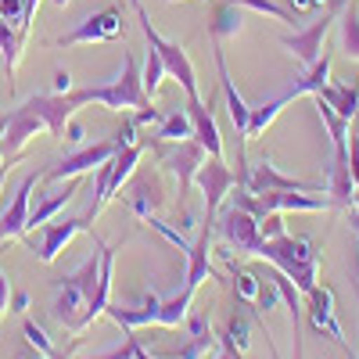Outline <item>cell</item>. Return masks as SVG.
I'll return each mask as SVG.
<instances>
[{
	"instance_id": "1",
	"label": "cell",
	"mask_w": 359,
	"mask_h": 359,
	"mask_svg": "<svg viewBox=\"0 0 359 359\" xmlns=\"http://www.w3.org/2000/svg\"><path fill=\"white\" fill-rule=\"evenodd\" d=\"M97 269H101V252L86 255L72 273L54 280V302H50V316L65 327L69 334H76L83 341V323H86V309L94 302L97 291Z\"/></svg>"
},
{
	"instance_id": "2",
	"label": "cell",
	"mask_w": 359,
	"mask_h": 359,
	"mask_svg": "<svg viewBox=\"0 0 359 359\" xmlns=\"http://www.w3.org/2000/svg\"><path fill=\"white\" fill-rule=\"evenodd\" d=\"M255 259L269 262L273 269H280L284 277H291L302 294H309L320 284V248L309 237H291V233L269 237V241L259 245Z\"/></svg>"
},
{
	"instance_id": "3",
	"label": "cell",
	"mask_w": 359,
	"mask_h": 359,
	"mask_svg": "<svg viewBox=\"0 0 359 359\" xmlns=\"http://www.w3.org/2000/svg\"><path fill=\"white\" fill-rule=\"evenodd\" d=\"M79 108L83 104H101L108 111H140V108H151V97L144 94V79H140V62L137 54L123 57V69H118L115 79L97 83V86H83L69 94Z\"/></svg>"
},
{
	"instance_id": "4",
	"label": "cell",
	"mask_w": 359,
	"mask_h": 359,
	"mask_svg": "<svg viewBox=\"0 0 359 359\" xmlns=\"http://www.w3.org/2000/svg\"><path fill=\"white\" fill-rule=\"evenodd\" d=\"M194 302V291H176L169 298H158V294H147L144 306H108L104 316L111 323H118L123 331H140V327H184L187 323V309Z\"/></svg>"
},
{
	"instance_id": "5",
	"label": "cell",
	"mask_w": 359,
	"mask_h": 359,
	"mask_svg": "<svg viewBox=\"0 0 359 359\" xmlns=\"http://www.w3.org/2000/svg\"><path fill=\"white\" fill-rule=\"evenodd\" d=\"M137 18H140V33H144V43L151 47L158 57H162V65H165V76L176 79L180 86H184V94L187 97H201V90H198V72H194V62L187 57V50L180 47L176 40H165L158 29L151 25V15H147V8L140 4V0H130Z\"/></svg>"
},
{
	"instance_id": "6",
	"label": "cell",
	"mask_w": 359,
	"mask_h": 359,
	"mask_svg": "<svg viewBox=\"0 0 359 359\" xmlns=\"http://www.w3.org/2000/svg\"><path fill=\"white\" fill-rule=\"evenodd\" d=\"M40 130H47V123H43V111H40L36 94L29 101H22L18 108L4 111V115H0V147H4V158L15 165L22 158V151H25V144L33 140Z\"/></svg>"
},
{
	"instance_id": "7",
	"label": "cell",
	"mask_w": 359,
	"mask_h": 359,
	"mask_svg": "<svg viewBox=\"0 0 359 359\" xmlns=\"http://www.w3.org/2000/svg\"><path fill=\"white\" fill-rule=\"evenodd\" d=\"M155 151H158V162L162 169L176 180V194H180V205L187 201V191L194 187V176L198 169L205 165V158H212L205 147L191 137V140H180V144H162V140H151Z\"/></svg>"
},
{
	"instance_id": "8",
	"label": "cell",
	"mask_w": 359,
	"mask_h": 359,
	"mask_svg": "<svg viewBox=\"0 0 359 359\" xmlns=\"http://www.w3.org/2000/svg\"><path fill=\"white\" fill-rule=\"evenodd\" d=\"M90 219H94V216L86 212V216H72V219L43 223V226H36L33 233H25V248H29V252H36V259H40L43 266H50L57 255L69 248L72 237H79V233H94V230H90Z\"/></svg>"
},
{
	"instance_id": "9",
	"label": "cell",
	"mask_w": 359,
	"mask_h": 359,
	"mask_svg": "<svg viewBox=\"0 0 359 359\" xmlns=\"http://www.w3.org/2000/svg\"><path fill=\"white\" fill-rule=\"evenodd\" d=\"M341 8H345V0H331L327 4V11L313 22V25H306V29H294V33H287V36H280V43L302 62L306 69L309 65H316L320 57H323V43H327V36H331V29H334V22H338V15H341Z\"/></svg>"
},
{
	"instance_id": "10",
	"label": "cell",
	"mask_w": 359,
	"mask_h": 359,
	"mask_svg": "<svg viewBox=\"0 0 359 359\" xmlns=\"http://www.w3.org/2000/svg\"><path fill=\"white\" fill-rule=\"evenodd\" d=\"M118 151V140H97V144H86V147H76L72 155H65L62 162H54L43 169V184H65V180H83L86 172H97L108 158H115Z\"/></svg>"
},
{
	"instance_id": "11",
	"label": "cell",
	"mask_w": 359,
	"mask_h": 359,
	"mask_svg": "<svg viewBox=\"0 0 359 359\" xmlns=\"http://www.w3.org/2000/svg\"><path fill=\"white\" fill-rule=\"evenodd\" d=\"M230 252H245V255H255L259 245H262V233H259V219L252 212H245V208H237L233 201L223 205L216 212V226H212Z\"/></svg>"
},
{
	"instance_id": "12",
	"label": "cell",
	"mask_w": 359,
	"mask_h": 359,
	"mask_svg": "<svg viewBox=\"0 0 359 359\" xmlns=\"http://www.w3.org/2000/svg\"><path fill=\"white\" fill-rule=\"evenodd\" d=\"M126 33V25H123V11L118 8H104V11H97V15H90V18H83L72 33H65V36H57L54 43L57 47H86V43H111V40H118Z\"/></svg>"
},
{
	"instance_id": "13",
	"label": "cell",
	"mask_w": 359,
	"mask_h": 359,
	"mask_svg": "<svg viewBox=\"0 0 359 359\" xmlns=\"http://www.w3.org/2000/svg\"><path fill=\"white\" fill-rule=\"evenodd\" d=\"M194 184H198L201 194H205V219L216 223V212L223 208L226 194L237 187V172H233L223 158H205V165H201L198 176H194Z\"/></svg>"
},
{
	"instance_id": "14",
	"label": "cell",
	"mask_w": 359,
	"mask_h": 359,
	"mask_svg": "<svg viewBox=\"0 0 359 359\" xmlns=\"http://www.w3.org/2000/svg\"><path fill=\"white\" fill-rule=\"evenodd\" d=\"M40 184V176L36 172H29L22 176V184L15 187V198L11 205L0 212V245H11V241H25V233H29V198H33V187Z\"/></svg>"
},
{
	"instance_id": "15",
	"label": "cell",
	"mask_w": 359,
	"mask_h": 359,
	"mask_svg": "<svg viewBox=\"0 0 359 359\" xmlns=\"http://www.w3.org/2000/svg\"><path fill=\"white\" fill-rule=\"evenodd\" d=\"M309 327L316 334H327L331 341H338L348 355L352 348L345 345V331H341V320H338V309H334V291L331 287H313L309 291Z\"/></svg>"
},
{
	"instance_id": "16",
	"label": "cell",
	"mask_w": 359,
	"mask_h": 359,
	"mask_svg": "<svg viewBox=\"0 0 359 359\" xmlns=\"http://www.w3.org/2000/svg\"><path fill=\"white\" fill-rule=\"evenodd\" d=\"M123 201L133 208L137 219H151L158 208L165 205V191H162V176L158 172H133V184L123 194Z\"/></svg>"
},
{
	"instance_id": "17",
	"label": "cell",
	"mask_w": 359,
	"mask_h": 359,
	"mask_svg": "<svg viewBox=\"0 0 359 359\" xmlns=\"http://www.w3.org/2000/svg\"><path fill=\"white\" fill-rule=\"evenodd\" d=\"M212 226L216 223H208V219H201V230H198V237L191 241V252H187V291H198L201 287V280H212L216 273H212Z\"/></svg>"
},
{
	"instance_id": "18",
	"label": "cell",
	"mask_w": 359,
	"mask_h": 359,
	"mask_svg": "<svg viewBox=\"0 0 359 359\" xmlns=\"http://www.w3.org/2000/svg\"><path fill=\"white\" fill-rule=\"evenodd\" d=\"M187 115H191V126H194V140L212 158H223V137H219V126L212 118V108L205 104V97H187Z\"/></svg>"
},
{
	"instance_id": "19",
	"label": "cell",
	"mask_w": 359,
	"mask_h": 359,
	"mask_svg": "<svg viewBox=\"0 0 359 359\" xmlns=\"http://www.w3.org/2000/svg\"><path fill=\"white\" fill-rule=\"evenodd\" d=\"M187 331H191V341L184 348H172V352H158V359H205L219 345V338L212 334V323L208 316H187Z\"/></svg>"
},
{
	"instance_id": "20",
	"label": "cell",
	"mask_w": 359,
	"mask_h": 359,
	"mask_svg": "<svg viewBox=\"0 0 359 359\" xmlns=\"http://www.w3.org/2000/svg\"><path fill=\"white\" fill-rule=\"evenodd\" d=\"M216 65H219V86H223V97H226V111H230V123L237 130V137L245 140V130H248V118H252V108L245 104V97L237 94V86L230 79V69H226V54L223 47L216 43Z\"/></svg>"
},
{
	"instance_id": "21",
	"label": "cell",
	"mask_w": 359,
	"mask_h": 359,
	"mask_svg": "<svg viewBox=\"0 0 359 359\" xmlns=\"http://www.w3.org/2000/svg\"><path fill=\"white\" fill-rule=\"evenodd\" d=\"M144 144H130V147H118L115 158H111V172H108V194L118 198V191H123V184H130L137 165L144 162Z\"/></svg>"
},
{
	"instance_id": "22",
	"label": "cell",
	"mask_w": 359,
	"mask_h": 359,
	"mask_svg": "<svg viewBox=\"0 0 359 359\" xmlns=\"http://www.w3.org/2000/svg\"><path fill=\"white\" fill-rule=\"evenodd\" d=\"M241 29H245V8H237L233 0H223V4L216 8L212 22H208V33H212V43H230L241 36Z\"/></svg>"
},
{
	"instance_id": "23",
	"label": "cell",
	"mask_w": 359,
	"mask_h": 359,
	"mask_svg": "<svg viewBox=\"0 0 359 359\" xmlns=\"http://www.w3.org/2000/svg\"><path fill=\"white\" fill-rule=\"evenodd\" d=\"M313 101L327 104V108H334L338 115H345L348 123H355V115H359V86H345V83H327L323 90H316Z\"/></svg>"
},
{
	"instance_id": "24",
	"label": "cell",
	"mask_w": 359,
	"mask_h": 359,
	"mask_svg": "<svg viewBox=\"0 0 359 359\" xmlns=\"http://www.w3.org/2000/svg\"><path fill=\"white\" fill-rule=\"evenodd\" d=\"M338 50L359 62V0H345L338 15Z\"/></svg>"
},
{
	"instance_id": "25",
	"label": "cell",
	"mask_w": 359,
	"mask_h": 359,
	"mask_svg": "<svg viewBox=\"0 0 359 359\" xmlns=\"http://www.w3.org/2000/svg\"><path fill=\"white\" fill-rule=\"evenodd\" d=\"M0 50H4V72H8V90H15V69H18V62H22V54H25V47H22V40H18V29L0 15Z\"/></svg>"
},
{
	"instance_id": "26",
	"label": "cell",
	"mask_w": 359,
	"mask_h": 359,
	"mask_svg": "<svg viewBox=\"0 0 359 359\" xmlns=\"http://www.w3.org/2000/svg\"><path fill=\"white\" fill-rule=\"evenodd\" d=\"M194 137V126H191V115L187 108H176L169 115H162V123L155 130L151 140H162V144H180V140H191Z\"/></svg>"
},
{
	"instance_id": "27",
	"label": "cell",
	"mask_w": 359,
	"mask_h": 359,
	"mask_svg": "<svg viewBox=\"0 0 359 359\" xmlns=\"http://www.w3.org/2000/svg\"><path fill=\"white\" fill-rule=\"evenodd\" d=\"M316 108H320V118H323V126H327V133H331V147L334 151H348V137H352V123L345 115H338L334 108H327V104H320L316 101Z\"/></svg>"
},
{
	"instance_id": "28",
	"label": "cell",
	"mask_w": 359,
	"mask_h": 359,
	"mask_svg": "<svg viewBox=\"0 0 359 359\" xmlns=\"http://www.w3.org/2000/svg\"><path fill=\"white\" fill-rule=\"evenodd\" d=\"M140 79H144V94L151 97V104H155V97H158V86H162V79H165V65H162V57L147 47V62H144V69H140Z\"/></svg>"
},
{
	"instance_id": "29",
	"label": "cell",
	"mask_w": 359,
	"mask_h": 359,
	"mask_svg": "<svg viewBox=\"0 0 359 359\" xmlns=\"http://www.w3.org/2000/svg\"><path fill=\"white\" fill-rule=\"evenodd\" d=\"M22 334H25V345L33 348L36 355H43V359H50V355L57 352V345L47 338V331H43L36 320H22Z\"/></svg>"
},
{
	"instance_id": "30",
	"label": "cell",
	"mask_w": 359,
	"mask_h": 359,
	"mask_svg": "<svg viewBox=\"0 0 359 359\" xmlns=\"http://www.w3.org/2000/svg\"><path fill=\"white\" fill-rule=\"evenodd\" d=\"M219 345H230V348H237V352H248V345H252V338H248V316H230V323H226V334L219 338Z\"/></svg>"
},
{
	"instance_id": "31",
	"label": "cell",
	"mask_w": 359,
	"mask_h": 359,
	"mask_svg": "<svg viewBox=\"0 0 359 359\" xmlns=\"http://www.w3.org/2000/svg\"><path fill=\"white\" fill-rule=\"evenodd\" d=\"M233 287H237V298L245 306H255V298L262 291V280L252 273V269H233Z\"/></svg>"
},
{
	"instance_id": "32",
	"label": "cell",
	"mask_w": 359,
	"mask_h": 359,
	"mask_svg": "<svg viewBox=\"0 0 359 359\" xmlns=\"http://www.w3.org/2000/svg\"><path fill=\"white\" fill-rule=\"evenodd\" d=\"M237 8H245V11H259V15H269V18H277V22H291L294 25V15L287 8H280L277 0H233ZM298 29V25H294Z\"/></svg>"
},
{
	"instance_id": "33",
	"label": "cell",
	"mask_w": 359,
	"mask_h": 359,
	"mask_svg": "<svg viewBox=\"0 0 359 359\" xmlns=\"http://www.w3.org/2000/svg\"><path fill=\"white\" fill-rule=\"evenodd\" d=\"M280 302H284V298H280V284L269 277V280H262V291H259V298H255L252 309H255L259 316H266V313H273Z\"/></svg>"
},
{
	"instance_id": "34",
	"label": "cell",
	"mask_w": 359,
	"mask_h": 359,
	"mask_svg": "<svg viewBox=\"0 0 359 359\" xmlns=\"http://www.w3.org/2000/svg\"><path fill=\"white\" fill-rule=\"evenodd\" d=\"M133 352H137V331H126L123 341H118L115 348H108V352H94V355H83V359H133Z\"/></svg>"
},
{
	"instance_id": "35",
	"label": "cell",
	"mask_w": 359,
	"mask_h": 359,
	"mask_svg": "<svg viewBox=\"0 0 359 359\" xmlns=\"http://www.w3.org/2000/svg\"><path fill=\"white\" fill-rule=\"evenodd\" d=\"M259 233H262V241L287 233V226H284V212H269V216H262V219H259Z\"/></svg>"
},
{
	"instance_id": "36",
	"label": "cell",
	"mask_w": 359,
	"mask_h": 359,
	"mask_svg": "<svg viewBox=\"0 0 359 359\" xmlns=\"http://www.w3.org/2000/svg\"><path fill=\"white\" fill-rule=\"evenodd\" d=\"M0 15H4L15 29H22V18H25V0H0Z\"/></svg>"
},
{
	"instance_id": "37",
	"label": "cell",
	"mask_w": 359,
	"mask_h": 359,
	"mask_svg": "<svg viewBox=\"0 0 359 359\" xmlns=\"http://www.w3.org/2000/svg\"><path fill=\"white\" fill-rule=\"evenodd\" d=\"M11 298H15V291H11V277L0 269V316H8L11 313Z\"/></svg>"
},
{
	"instance_id": "38",
	"label": "cell",
	"mask_w": 359,
	"mask_h": 359,
	"mask_svg": "<svg viewBox=\"0 0 359 359\" xmlns=\"http://www.w3.org/2000/svg\"><path fill=\"white\" fill-rule=\"evenodd\" d=\"M133 123L137 126H158L162 123V111L151 104V108H140V111H133Z\"/></svg>"
},
{
	"instance_id": "39",
	"label": "cell",
	"mask_w": 359,
	"mask_h": 359,
	"mask_svg": "<svg viewBox=\"0 0 359 359\" xmlns=\"http://www.w3.org/2000/svg\"><path fill=\"white\" fill-rule=\"evenodd\" d=\"M348 169H352V184L359 191V137L352 133V144H348Z\"/></svg>"
},
{
	"instance_id": "40",
	"label": "cell",
	"mask_w": 359,
	"mask_h": 359,
	"mask_svg": "<svg viewBox=\"0 0 359 359\" xmlns=\"http://www.w3.org/2000/svg\"><path fill=\"white\" fill-rule=\"evenodd\" d=\"M291 4V11H320V8H327L331 0H287Z\"/></svg>"
},
{
	"instance_id": "41",
	"label": "cell",
	"mask_w": 359,
	"mask_h": 359,
	"mask_svg": "<svg viewBox=\"0 0 359 359\" xmlns=\"http://www.w3.org/2000/svg\"><path fill=\"white\" fill-rule=\"evenodd\" d=\"M72 90H76V86H72V76L62 69V72L54 76V94H72Z\"/></svg>"
},
{
	"instance_id": "42",
	"label": "cell",
	"mask_w": 359,
	"mask_h": 359,
	"mask_svg": "<svg viewBox=\"0 0 359 359\" xmlns=\"http://www.w3.org/2000/svg\"><path fill=\"white\" fill-rule=\"evenodd\" d=\"M83 137H86V133H83V126H79V123H69V126H65V137H62V140H65V144H76V147H79V144H83Z\"/></svg>"
},
{
	"instance_id": "43",
	"label": "cell",
	"mask_w": 359,
	"mask_h": 359,
	"mask_svg": "<svg viewBox=\"0 0 359 359\" xmlns=\"http://www.w3.org/2000/svg\"><path fill=\"white\" fill-rule=\"evenodd\" d=\"M219 359H245V352H237L230 345H219Z\"/></svg>"
},
{
	"instance_id": "44",
	"label": "cell",
	"mask_w": 359,
	"mask_h": 359,
	"mask_svg": "<svg viewBox=\"0 0 359 359\" xmlns=\"http://www.w3.org/2000/svg\"><path fill=\"white\" fill-rule=\"evenodd\" d=\"M133 359H158V355H151V352L144 348V341L137 338V352H133Z\"/></svg>"
},
{
	"instance_id": "45",
	"label": "cell",
	"mask_w": 359,
	"mask_h": 359,
	"mask_svg": "<svg viewBox=\"0 0 359 359\" xmlns=\"http://www.w3.org/2000/svg\"><path fill=\"white\" fill-rule=\"evenodd\" d=\"M29 309V294H15V313H25Z\"/></svg>"
},
{
	"instance_id": "46",
	"label": "cell",
	"mask_w": 359,
	"mask_h": 359,
	"mask_svg": "<svg viewBox=\"0 0 359 359\" xmlns=\"http://www.w3.org/2000/svg\"><path fill=\"white\" fill-rule=\"evenodd\" d=\"M352 230H355V245H359V208L352 205Z\"/></svg>"
},
{
	"instance_id": "47",
	"label": "cell",
	"mask_w": 359,
	"mask_h": 359,
	"mask_svg": "<svg viewBox=\"0 0 359 359\" xmlns=\"http://www.w3.org/2000/svg\"><path fill=\"white\" fill-rule=\"evenodd\" d=\"M72 348H76V341H72ZM72 348H65V352H62V348H57V352H54L50 359H72Z\"/></svg>"
},
{
	"instance_id": "48",
	"label": "cell",
	"mask_w": 359,
	"mask_h": 359,
	"mask_svg": "<svg viewBox=\"0 0 359 359\" xmlns=\"http://www.w3.org/2000/svg\"><path fill=\"white\" fill-rule=\"evenodd\" d=\"M4 165H11V162L4 158V147H0V169H4Z\"/></svg>"
},
{
	"instance_id": "49",
	"label": "cell",
	"mask_w": 359,
	"mask_h": 359,
	"mask_svg": "<svg viewBox=\"0 0 359 359\" xmlns=\"http://www.w3.org/2000/svg\"><path fill=\"white\" fill-rule=\"evenodd\" d=\"M8 169H11V165H4V169H0V187H4V176H8Z\"/></svg>"
},
{
	"instance_id": "50",
	"label": "cell",
	"mask_w": 359,
	"mask_h": 359,
	"mask_svg": "<svg viewBox=\"0 0 359 359\" xmlns=\"http://www.w3.org/2000/svg\"><path fill=\"white\" fill-rule=\"evenodd\" d=\"M54 4H57V8H65V4H69V0H54Z\"/></svg>"
},
{
	"instance_id": "51",
	"label": "cell",
	"mask_w": 359,
	"mask_h": 359,
	"mask_svg": "<svg viewBox=\"0 0 359 359\" xmlns=\"http://www.w3.org/2000/svg\"><path fill=\"white\" fill-rule=\"evenodd\" d=\"M352 133H355V137H359V123H352Z\"/></svg>"
},
{
	"instance_id": "52",
	"label": "cell",
	"mask_w": 359,
	"mask_h": 359,
	"mask_svg": "<svg viewBox=\"0 0 359 359\" xmlns=\"http://www.w3.org/2000/svg\"><path fill=\"white\" fill-rule=\"evenodd\" d=\"M162 4H180V0H162Z\"/></svg>"
},
{
	"instance_id": "53",
	"label": "cell",
	"mask_w": 359,
	"mask_h": 359,
	"mask_svg": "<svg viewBox=\"0 0 359 359\" xmlns=\"http://www.w3.org/2000/svg\"><path fill=\"white\" fill-rule=\"evenodd\" d=\"M355 208H359V201H355Z\"/></svg>"
},
{
	"instance_id": "54",
	"label": "cell",
	"mask_w": 359,
	"mask_h": 359,
	"mask_svg": "<svg viewBox=\"0 0 359 359\" xmlns=\"http://www.w3.org/2000/svg\"><path fill=\"white\" fill-rule=\"evenodd\" d=\"M355 287H359V280H355Z\"/></svg>"
},
{
	"instance_id": "55",
	"label": "cell",
	"mask_w": 359,
	"mask_h": 359,
	"mask_svg": "<svg viewBox=\"0 0 359 359\" xmlns=\"http://www.w3.org/2000/svg\"><path fill=\"white\" fill-rule=\"evenodd\" d=\"M36 359H43V355H36Z\"/></svg>"
}]
</instances>
